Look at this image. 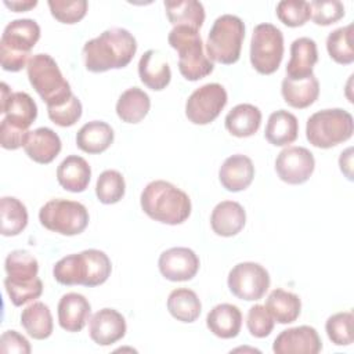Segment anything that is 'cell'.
Returning a JSON list of instances; mask_svg holds the SVG:
<instances>
[{
  "instance_id": "1",
  "label": "cell",
  "mask_w": 354,
  "mask_h": 354,
  "mask_svg": "<svg viewBox=\"0 0 354 354\" xmlns=\"http://www.w3.org/2000/svg\"><path fill=\"white\" fill-rule=\"evenodd\" d=\"M137 51L136 37L123 28H111L83 46L84 66L94 73L127 66Z\"/></svg>"
},
{
  "instance_id": "2",
  "label": "cell",
  "mask_w": 354,
  "mask_h": 354,
  "mask_svg": "<svg viewBox=\"0 0 354 354\" xmlns=\"http://www.w3.org/2000/svg\"><path fill=\"white\" fill-rule=\"evenodd\" d=\"M140 205L149 218L169 225L184 223L192 207L189 196L165 180L148 183L141 192Z\"/></svg>"
},
{
  "instance_id": "3",
  "label": "cell",
  "mask_w": 354,
  "mask_h": 354,
  "mask_svg": "<svg viewBox=\"0 0 354 354\" xmlns=\"http://www.w3.org/2000/svg\"><path fill=\"white\" fill-rule=\"evenodd\" d=\"M112 264L108 254L98 249H86L58 260L53 268L54 279L61 285H102L111 275Z\"/></svg>"
},
{
  "instance_id": "4",
  "label": "cell",
  "mask_w": 354,
  "mask_h": 354,
  "mask_svg": "<svg viewBox=\"0 0 354 354\" xmlns=\"http://www.w3.org/2000/svg\"><path fill=\"white\" fill-rule=\"evenodd\" d=\"M40 39V26L35 19L11 21L0 39V62L7 72H19L29 62L30 50Z\"/></svg>"
},
{
  "instance_id": "5",
  "label": "cell",
  "mask_w": 354,
  "mask_h": 354,
  "mask_svg": "<svg viewBox=\"0 0 354 354\" xmlns=\"http://www.w3.org/2000/svg\"><path fill=\"white\" fill-rule=\"evenodd\" d=\"M167 41L178 53V71L189 82L206 77L214 69L213 62L203 53V43L199 32L188 26H174Z\"/></svg>"
},
{
  "instance_id": "6",
  "label": "cell",
  "mask_w": 354,
  "mask_h": 354,
  "mask_svg": "<svg viewBox=\"0 0 354 354\" xmlns=\"http://www.w3.org/2000/svg\"><path fill=\"white\" fill-rule=\"evenodd\" d=\"M28 79L47 108L64 104L73 94L58 64L48 54H35L26 65Z\"/></svg>"
},
{
  "instance_id": "7",
  "label": "cell",
  "mask_w": 354,
  "mask_h": 354,
  "mask_svg": "<svg viewBox=\"0 0 354 354\" xmlns=\"http://www.w3.org/2000/svg\"><path fill=\"white\" fill-rule=\"evenodd\" d=\"M354 122L342 108L322 109L313 113L306 123V137L313 147L328 149L351 138Z\"/></svg>"
},
{
  "instance_id": "8",
  "label": "cell",
  "mask_w": 354,
  "mask_h": 354,
  "mask_svg": "<svg viewBox=\"0 0 354 354\" xmlns=\"http://www.w3.org/2000/svg\"><path fill=\"white\" fill-rule=\"evenodd\" d=\"M245 39L243 21L232 14L220 15L209 32L206 41L207 58L224 65L235 64L241 57Z\"/></svg>"
},
{
  "instance_id": "9",
  "label": "cell",
  "mask_w": 354,
  "mask_h": 354,
  "mask_svg": "<svg viewBox=\"0 0 354 354\" xmlns=\"http://www.w3.org/2000/svg\"><path fill=\"white\" fill-rule=\"evenodd\" d=\"M39 221L48 231L73 236L82 234L90 221L84 205L69 199H51L39 210Z\"/></svg>"
},
{
  "instance_id": "10",
  "label": "cell",
  "mask_w": 354,
  "mask_h": 354,
  "mask_svg": "<svg viewBox=\"0 0 354 354\" xmlns=\"http://www.w3.org/2000/svg\"><path fill=\"white\" fill-rule=\"evenodd\" d=\"M283 57V35L272 24L254 26L250 40V64L261 75L278 71Z\"/></svg>"
},
{
  "instance_id": "11",
  "label": "cell",
  "mask_w": 354,
  "mask_h": 354,
  "mask_svg": "<svg viewBox=\"0 0 354 354\" xmlns=\"http://www.w3.org/2000/svg\"><path fill=\"white\" fill-rule=\"evenodd\" d=\"M230 292L246 301L260 300L270 288V274L259 263L243 261L234 266L228 274Z\"/></svg>"
},
{
  "instance_id": "12",
  "label": "cell",
  "mask_w": 354,
  "mask_h": 354,
  "mask_svg": "<svg viewBox=\"0 0 354 354\" xmlns=\"http://www.w3.org/2000/svg\"><path fill=\"white\" fill-rule=\"evenodd\" d=\"M228 95L218 83H207L192 91L185 102V116L194 124L212 123L227 105Z\"/></svg>"
},
{
  "instance_id": "13",
  "label": "cell",
  "mask_w": 354,
  "mask_h": 354,
  "mask_svg": "<svg viewBox=\"0 0 354 354\" xmlns=\"http://www.w3.org/2000/svg\"><path fill=\"white\" fill-rule=\"evenodd\" d=\"M315 169L313 152L304 147H286L275 159L278 177L290 185L306 183Z\"/></svg>"
},
{
  "instance_id": "14",
  "label": "cell",
  "mask_w": 354,
  "mask_h": 354,
  "mask_svg": "<svg viewBox=\"0 0 354 354\" xmlns=\"http://www.w3.org/2000/svg\"><path fill=\"white\" fill-rule=\"evenodd\" d=\"M199 257L198 254L184 246L170 248L165 250L158 260V267L160 274L173 282H184L192 279L199 271Z\"/></svg>"
},
{
  "instance_id": "15",
  "label": "cell",
  "mask_w": 354,
  "mask_h": 354,
  "mask_svg": "<svg viewBox=\"0 0 354 354\" xmlns=\"http://www.w3.org/2000/svg\"><path fill=\"white\" fill-rule=\"evenodd\" d=\"M322 342L315 328L300 325L282 330L272 343L275 354H318Z\"/></svg>"
},
{
  "instance_id": "16",
  "label": "cell",
  "mask_w": 354,
  "mask_h": 354,
  "mask_svg": "<svg viewBox=\"0 0 354 354\" xmlns=\"http://www.w3.org/2000/svg\"><path fill=\"white\" fill-rule=\"evenodd\" d=\"M126 319L115 308H101L88 319V335L98 346H111L126 335Z\"/></svg>"
},
{
  "instance_id": "17",
  "label": "cell",
  "mask_w": 354,
  "mask_h": 354,
  "mask_svg": "<svg viewBox=\"0 0 354 354\" xmlns=\"http://www.w3.org/2000/svg\"><path fill=\"white\" fill-rule=\"evenodd\" d=\"M62 142L59 136L50 127H37L28 133L24 142L25 153L36 163H51L61 152Z\"/></svg>"
},
{
  "instance_id": "18",
  "label": "cell",
  "mask_w": 354,
  "mask_h": 354,
  "mask_svg": "<svg viewBox=\"0 0 354 354\" xmlns=\"http://www.w3.org/2000/svg\"><path fill=\"white\" fill-rule=\"evenodd\" d=\"M254 178V166L249 156L235 153L228 156L218 170L221 185L230 192L246 189Z\"/></svg>"
},
{
  "instance_id": "19",
  "label": "cell",
  "mask_w": 354,
  "mask_h": 354,
  "mask_svg": "<svg viewBox=\"0 0 354 354\" xmlns=\"http://www.w3.org/2000/svg\"><path fill=\"white\" fill-rule=\"evenodd\" d=\"M58 324L66 332H80L90 319L88 300L76 292L65 293L58 301Z\"/></svg>"
},
{
  "instance_id": "20",
  "label": "cell",
  "mask_w": 354,
  "mask_h": 354,
  "mask_svg": "<svg viewBox=\"0 0 354 354\" xmlns=\"http://www.w3.org/2000/svg\"><path fill=\"white\" fill-rule=\"evenodd\" d=\"M246 212L235 201H223L217 203L210 214V225L218 236H234L245 227Z\"/></svg>"
},
{
  "instance_id": "21",
  "label": "cell",
  "mask_w": 354,
  "mask_h": 354,
  "mask_svg": "<svg viewBox=\"0 0 354 354\" xmlns=\"http://www.w3.org/2000/svg\"><path fill=\"white\" fill-rule=\"evenodd\" d=\"M138 76L144 86L153 91H160L170 83L171 71L159 50H148L138 61Z\"/></svg>"
},
{
  "instance_id": "22",
  "label": "cell",
  "mask_w": 354,
  "mask_h": 354,
  "mask_svg": "<svg viewBox=\"0 0 354 354\" xmlns=\"http://www.w3.org/2000/svg\"><path fill=\"white\" fill-rule=\"evenodd\" d=\"M317 61V43L310 37H299L290 44V59L286 65V76L290 79L311 76Z\"/></svg>"
},
{
  "instance_id": "23",
  "label": "cell",
  "mask_w": 354,
  "mask_h": 354,
  "mask_svg": "<svg viewBox=\"0 0 354 354\" xmlns=\"http://www.w3.org/2000/svg\"><path fill=\"white\" fill-rule=\"evenodd\" d=\"M281 94L289 106L304 109L317 101L319 82L314 73L304 79H290L286 76L281 84Z\"/></svg>"
},
{
  "instance_id": "24",
  "label": "cell",
  "mask_w": 354,
  "mask_h": 354,
  "mask_svg": "<svg viewBox=\"0 0 354 354\" xmlns=\"http://www.w3.org/2000/svg\"><path fill=\"white\" fill-rule=\"evenodd\" d=\"M206 325L209 330L220 339L236 337L242 326V313L234 304H217L209 311Z\"/></svg>"
},
{
  "instance_id": "25",
  "label": "cell",
  "mask_w": 354,
  "mask_h": 354,
  "mask_svg": "<svg viewBox=\"0 0 354 354\" xmlns=\"http://www.w3.org/2000/svg\"><path fill=\"white\" fill-rule=\"evenodd\" d=\"M0 112L4 115L11 126L29 131L28 129L37 118V105L35 100L24 91H15L10 95L7 102L0 106Z\"/></svg>"
},
{
  "instance_id": "26",
  "label": "cell",
  "mask_w": 354,
  "mask_h": 354,
  "mask_svg": "<svg viewBox=\"0 0 354 354\" xmlns=\"http://www.w3.org/2000/svg\"><path fill=\"white\" fill-rule=\"evenodd\" d=\"M90 178V165L82 156L69 155L57 167V180L69 192H83L88 187Z\"/></svg>"
},
{
  "instance_id": "27",
  "label": "cell",
  "mask_w": 354,
  "mask_h": 354,
  "mask_svg": "<svg viewBox=\"0 0 354 354\" xmlns=\"http://www.w3.org/2000/svg\"><path fill=\"white\" fill-rule=\"evenodd\" d=\"M112 127L102 120H91L83 124L76 134V145L86 153H101L113 142Z\"/></svg>"
},
{
  "instance_id": "28",
  "label": "cell",
  "mask_w": 354,
  "mask_h": 354,
  "mask_svg": "<svg viewBox=\"0 0 354 354\" xmlns=\"http://www.w3.org/2000/svg\"><path fill=\"white\" fill-rule=\"evenodd\" d=\"M299 136V122L297 118L285 111L278 109L272 112L266 124L264 137L275 147H285L292 144Z\"/></svg>"
},
{
  "instance_id": "29",
  "label": "cell",
  "mask_w": 354,
  "mask_h": 354,
  "mask_svg": "<svg viewBox=\"0 0 354 354\" xmlns=\"http://www.w3.org/2000/svg\"><path fill=\"white\" fill-rule=\"evenodd\" d=\"M224 123L230 134L239 138L250 137L261 124V111L252 104H238L227 113Z\"/></svg>"
},
{
  "instance_id": "30",
  "label": "cell",
  "mask_w": 354,
  "mask_h": 354,
  "mask_svg": "<svg viewBox=\"0 0 354 354\" xmlns=\"http://www.w3.org/2000/svg\"><path fill=\"white\" fill-rule=\"evenodd\" d=\"M167 19L174 26H188L199 30L205 22V8L196 0H166L163 3Z\"/></svg>"
},
{
  "instance_id": "31",
  "label": "cell",
  "mask_w": 354,
  "mask_h": 354,
  "mask_svg": "<svg viewBox=\"0 0 354 354\" xmlns=\"http://www.w3.org/2000/svg\"><path fill=\"white\" fill-rule=\"evenodd\" d=\"M21 325L25 332L36 339L44 340L53 333V315L47 304L43 301H33L21 313Z\"/></svg>"
},
{
  "instance_id": "32",
  "label": "cell",
  "mask_w": 354,
  "mask_h": 354,
  "mask_svg": "<svg viewBox=\"0 0 354 354\" xmlns=\"http://www.w3.org/2000/svg\"><path fill=\"white\" fill-rule=\"evenodd\" d=\"M266 308L278 324H292L300 315L301 300L297 295L277 288L268 295Z\"/></svg>"
},
{
  "instance_id": "33",
  "label": "cell",
  "mask_w": 354,
  "mask_h": 354,
  "mask_svg": "<svg viewBox=\"0 0 354 354\" xmlns=\"http://www.w3.org/2000/svg\"><path fill=\"white\" fill-rule=\"evenodd\" d=\"M149 108V95L138 87H130L120 94L116 102V115L124 123H138L148 115Z\"/></svg>"
},
{
  "instance_id": "34",
  "label": "cell",
  "mask_w": 354,
  "mask_h": 354,
  "mask_svg": "<svg viewBox=\"0 0 354 354\" xmlns=\"http://www.w3.org/2000/svg\"><path fill=\"white\" fill-rule=\"evenodd\" d=\"M167 310L177 321L189 324L198 319L202 304L198 295L188 288H177L167 297Z\"/></svg>"
},
{
  "instance_id": "35",
  "label": "cell",
  "mask_w": 354,
  "mask_h": 354,
  "mask_svg": "<svg viewBox=\"0 0 354 354\" xmlns=\"http://www.w3.org/2000/svg\"><path fill=\"white\" fill-rule=\"evenodd\" d=\"M4 270L7 272L4 281L12 283H25L37 278L39 263L33 254L19 249L8 253L4 261Z\"/></svg>"
},
{
  "instance_id": "36",
  "label": "cell",
  "mask_w": 354,
  "mask_h": 354,
  "mask_svg": "<svg viewBox=\"0 0 354 354\" xmlns=\"http://www.w3.org/2000/svg\"><path fill=\"white\" fill-rule=\"evenodd\" d=\"M0 217L3 236H15L28 225L26 206L14 196H3L0 199Z\"/></svg>"
},
{
  "instance_id": "37",
  "label": "cell",
  "mask_w": 354,
  "mask_h": 354,
  "mask_svg": "<svg viewBox=\"0 0 354 354\" xmlns=\"http://www.w3.org/2000/svg\"><path fill=\"white\" fill-rule=\"evenodd\" d=\"M326 50L329 57L340 64L350 65L354 62L353 48V24L332 30L326 37Z\"/></svg>"
},
{
  "instance_id": "38",
  "label": "cell",
  "mask_w": 354,
  "mask_h": 354,
  "mask_svg": "<svg viewBox=\"0 0 354 354\" xmlns=\"http://www.w3.org/2000/svg\"><path fill=\"white\" fill-rule=\"evenodd\" d=\"M126 191V183L122 173L118 170H104L95 184V195L98 201L104 205H113L118 203Z\"/></svg>"
},
{
  "instance_id": "39",
  "label": "cell",
  "mask_w": 354,
  "mask_h": 354,
  "mask_svg": "<svg viewBox=\"0 0 354 354\" xmlns=\"http://www.w3.org/2000/svg\"><path fill=\"white\" fill-rule=\"evenodd\" d=\"M354 315L351 311H342L326 319L325 330L329 340L336 346H350L354 342Z\"/></svg>"
},
{
  "instance_id": "40",
  "label": "cell",
  "mask_w": 354,
  "mask_h": 354,
  "mask_svg": "<svg viewBox=\"0 0 354 354\" xmlns=\"http://www.w3.org/2000/svg\"><path fill=\"white\" fill-rule=\"evenodd\" d=\"M275 12L278 19L289 28L303 26L311 18L310 4L304 0H282L277 4Z\"/></svg>"
},
{
  "instance_id": "41",
  "label": "cell",
  "mask_w": 354,
  "mask_h": 354,
  "mask_svg": "<svg viewBox=\"0 0 354 354\" xmlns=\"http://www.w3.org/2000/svg\"><path fill=\"white\" fill-rule=\"evenodd\" d=\"M51 15L61 24L72 25L82 21L87 12L88 3L86 0H50Z\"/></svg>"
},
{
  "instance_id": "42",
  "label": "cell",
  "mask_w": 354,
  "mask_h": 354,
  "mask_svg": "<svg viewBox=\"0 0 354 354\" xmlns=\"http://www.w3.org/2000/svg\"><path fill=\"white\" fill-rule=\"evenodd\" d=\"M310 4L314 24L328 26L344 17V6L339 0H314Z\"/></svg>"
},
{
  "instance_id": "43",
  "label": "cell",
  "mask_w": 354,
  "mask_h": 354,
  "mask_svg": "<svg viewBox=\"0 0 354 354\" xmlns=\"http://www.w3.org/2000/svg\"><path fill=\"white\" fill-rule=\"evenodd\" d=\"M82 111V102L75 94H72L71 98L66 100L64 104L47 108L50 120L61 127L73 126L80 119Z\"/></svg>"
},
{
  "instance_id": "44",
  "label": "cell",
  "mask_w": 354,
  "mask_h": 354,
  "mask_svg": "<svg viewBox=\"0 0 354 354\" xmlns=\"http://www.w3.org/2000/svg\"><path fill=\"white\" fill-rule=\"evenodd\" d=\"M4 288L11 303L15 307L33 301L35 299H39L43 293V282L39 277L35 281L25 282V283H12V282L4 281Z\"/></svg>"
},
{
  "instance_id": "45",
  "label": "cell",
  "mask_w": 354,
  "mask_h": 354,
  "mask_svg": "<svg viewBox=\"0 0 354 354\" xmlns=\"http://www.w3.org/2000/svg\"><path fill=\"white\" fill-rule=\"evenodd\" d=\"M274 318L263 304H254L248 311L246 326L253 337H267L274 329Z\"/></svg>"
},
{
  "instance_id": "46",
  "label": "cell",
  "mask_w": 354,
  "mask_h": 354,
  "mask_svg": "<svg viewBox=\"0 0 354 354\" xmlns=\"http://www.w3.org/2000/svg\"><path fill=\"white\" fill-rule=\"evenodd\" d=\"M0 351L3 354H29L32 348L25 336L17 330H6L0 337Z\"/></svg>"
},
{
  "instance_id": "47",
  "label": "cell",
  "mask_w": 354,
  "mask_h": 354,
  "mask_svg": "<svg viewBox=\"0 0 354 354\" xmlns=\"http://www.w3.org/2000/svg\"><path fill=\"white\" fill-rule=\"evenodd\" d=\"M29 131L25 130H19L14 126H11L7 120L1 119L0 123V144L4 149H18L21 147H24V142L26 140Z\"/></svg>"
},
{
  "instance_id": "48",
  "label": "cell",
  "mask_w": 354,
  "mask_h": 354,
  "mask_svg": "<svg viewBox=\"0 0 354 354\" xmlns=\"http://www.w3.org/2000/svg\"><path fill=\"white\" fill-rule=\"evenodd\" d=\"M339 166L342 173L347 177V180H353V148H347L340 153Z\"/></svg>"
},
{
  "instance_id": "49",
  "label": "cell",
  "mask_w": 354,
  "mask_h": 354,
  "mask_svg": "<svg viewBox=\"0 0 354 354\" xmlns=\"http://www.w3.org/2000/svg\"><path fill=\"white\" fill-rule=\"evenodd\" d=\"M4 6L14 12H24V11H29V10L35 8L37 6V0H22V1L21 0H14V1L4 0Z\"/></svg>"
}]
</instances>
